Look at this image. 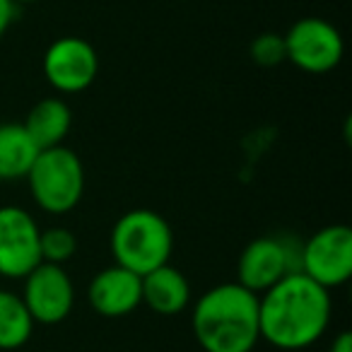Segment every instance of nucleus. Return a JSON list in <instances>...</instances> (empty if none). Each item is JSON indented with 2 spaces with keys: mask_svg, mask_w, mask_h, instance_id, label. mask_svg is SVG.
<instances>
[{
  "mask_svg": "<svg viewBox=\"0 0 352 352\" xmlns=\"http://www.w3.org/2000/svg\"><path fill=\"white\" fill-rule=\"evenodd\" d=\"M331 311V289L299 270L289 273L258 294L261 340L278 350H304L328 331Z\"/></svg>",
  "mask_w": 352,
  "mask_h": 352,
  "instance_id": "1",
  "label": "nucleus"
},
{
  "mask_svg": "<svg viewBox=\"0 0 352 352\" xmlns=\"http://www.w3.org/2000/svg\"><path fill=\"white\" fill-rule=\"evenodd\" d=\"M191 328L206 352H251L261 340L258 294L222 283L193 304Z\"/></svg>",
  "mask_w": 352,
  "mask_h": 352,
  "instance_id": "2",
  "label": "nucleus"
},
{
  "mask_svg": "<svg viewBox=\"0 0 352 352\" xmlns=\"http://www.w3.org/2000/svg\"><path fill=\"white\" fill-rule=\"evenodd\" d=\"M109 244H111L113 263L142 278L150 270L169 263L174 251V234L169 222L160 212L135 208L116 220Z\"/></svg>",
  "mask_w": 352,
  "mask_h": 352,
  "instance_id": "3",
  "label": "nucleus"
},
{
  "mask_svg": "<svg viewBox=\"0 0 352 352\" xmlns=\"http://www.w3.org/2000/svg\"><path fill=\"white\" fill-rule=\"evenodd\" d=\"M25 179L30 184L34 203L51 215H65L82 201V160L65 145L39 150Z\"/></svg>",
  "mask_w": 352,
  "mask_h": 352,
  "instance_id": "4",
  "label": "nucleus"
},
{
  "mask_svg": "<svg viewBox=\"0 0 352 352\" xmlns=\"http://www.w3.org/2000/svg\"><path fill=\"white\" fill-rule=\"evenodd\" d=\"M302 244L287 236H258L249 241L236 261V283L249 292L261 294L289 273L299 270Z\"/></svg>",
  "mask_w": 352,
  "mask_h": 352,
  "instance_id": "5",
  "label": "nucleus"
},
{
  "mask_svg": "<svg viewBox=\"0 0 352 352\" xmlns=\"http://www.w3.org/2000/svg\"><path fill=\"white\" fill-rule=\"evenodd\" d=\"M299 273L321 287L333 289L352 278V230L347 225H328L302 244Z\"/></svg>",
  "mask_w": 352,
  "mask_h": 352,
  "instance_id": "6",
  "label": "nucleus"
},
{
  "mask_svg": "<svg viewBox=\"0 0 352 352\" xmlns=\"http://www.w3.org/2000/svg\"><path fill=\"white\" fill-rule=\"evenodd\" d=\"M287 60L311 75L331 73L345 54L340 32L323 17H302L283 34Z\"/></svg>",
  "mask_w": 352,
  "mask_h": 352,
  "instance_id": "7",
  "label": "nucleus"
},
{
  "mask_svg": "<svg viewBox=\"0 0 352 352\" xmlns=\"http://www.w3.org/2000/svg\"><path fill=\"white\" fill-rule=\"evenodd\" d=\"M41 227L20 206L0 208V275L22 280L41 263Z\"/></svg>",
  "mask_w": 352,
  "mask_h": 352,
  "instance_id": "8",
  "label": "nucleus"
},
{
  "mask_svg": "<svg viewBox=\"0 0 352 352\" xmlns=\"http://www.w3.org/2000/svg\"><path fill=\"white\" fill-rule=\"evenodd\" d=\"M99 56L82 36H60L44 54V75L60 94L85 92L97 80Z\"/></svg>",
  "mask_w": 352,
  "mask_h": 352,
  "instance_id": "9",
  "label": "nucleus"
},
{
  "mask_svg": "<svg viewBox=\"0 0 352 352\" xmlns=\"http://www.w3.org/2000/svg\"><path fill=\"white\" fill-rule=\"evenodd\" d=\"M22 280H25V289L20 297L34 323L54 326L70 316L75 304V287L63 265L39 263Z\"/></svg>",
  "mask_w": 352,
  "mask_h": 352,
  "instance_id": "10",
  "label": "nucleus"
},
{
  "mask_svg": "<svg viewBox=\"0 0 352 352\" xmlns=\"http://www.w3.org/2000/svg\"><path fill=\"white\" fill-rule=\"evenodd\" d=\"M89 307L107 318H121L133 314L142 304V285L140 275L121 268V265H109L99 270L87 287Z\"/></svg>",
  "mask_w": 352,
  "mask_h": 352,
  "instance_id": "11",
  "label": "nucleus"
},
{
  "mask_svg": "<svg viewBox=\"0 0 352 352\" xmlns=\"http://www.w3.org/2000/svg\"><path fill=\"white\" fill-rule=\"evenodd\" d=\"M142 304L160 316H176L191 304V285L186 275L174 265L164 263L140 278Z\"/></svg>",
  "mask_w": 352,
  "mask_h": 352,
  "instance_id": "12",
  "label": "nucleus"
},
{
  "mask_svg": "<svg viewBox=\"0 0 352 352\" xmlns=\"http://www.w3.org/2000/svg\"><path fill=\"white\" fill-rule=\"evenodd\" d=\"M22 126L39 150H49V147L63 145V140L68 138L73 126V111L63 99H41L32 107Z\"/></svg>",
  "mask_w": 352,
  "mask_h": 352,
  "instance_id": "13",
  "label": "nucleus"
},
{
  "mask_svg": "<svg viewBox=\"0 0 352 352\" xmlns=\"http://www.w3.org/2000/svg\"><path fill=\"white\" fill-rule=\"evenodd\" d=\"M39 147L22 123H0V182H20L34 164Z\"/></svg>",
  "mask_w": 352,
  "mask_h": 352,
  "instance_id": "14",
  "label": "nucleus"
},
{
  "mask_svg": "<svg viewBox=\"0 0 352 352\" xmlns=\"http://www.w3.org/2000/svg\"><path fill=\"white\" fill-rule=\"evenodd\" d=\"M34 333V318L20 294L0 289V350H17Z\"/></svg>",
  "mask_w": 352,
  "mask_h": 352,
  "instance_id": "15",
  "label": "nucleus"
},
{
  "mask_svg": "<svg viewBox=\"0 0 352 352\" xmlns=\"http://www.w3.org/2000/svg\"><path fill=\"white\" fill-rule=\"evenodd\" d=\"M78 251V239L70 230L65 227H49V230H41L39 234V254L41 263H54L63 265Z\"/></svg>",
  "mask_w": 352,
  "mask_h": 352,
  "instance_id": "16",
  "label": "nucleus"
},
{
  "mask_svg": "<svg viewBox=\"0 0 352 352\" xmlns=\"http://www.w3.org/2000/svg\"><path fill=\"white\" fill-rule=\"evenodd\" d=\"M251 58L263 68H275L283 60H287V51H285L283 34L275 32H263L251 41Z\"/></svg>",
  "mask_w": 352,
  "mask_h": 352,
  "instance_id": "17",
  "label": "nucleus"
},
{
  "mask_svg": "<svg viewBox=\"0 0 352 352\" xmlns=\"http://www.w3.org/2000/svg\"><path fill=\"white\" fill-rule=\"evenodd\" d=\"M17 15V6L12 0H0V39L6 36V32L10 30L12 20Z\"/></svg>",
  "mask_w": 352,
  "mask_h": 352,
  "instance_id": "18",
  "label": "nucleus"
},
{
  "mask_svg": "<svg viewBox=\"0 0 352 352\" xmlns=\"http://www.w3.org/2000/svg\"><path fill=\"white\" fill-rule=\"evenodd\" d=\"M331 352H352V333L350 331L338 333L331 345Z\"/></svg>",
  "mask_w": 352,
  "mask_h": 352,
  "instance_id": "19",
  "label": "nucleus"
},
{
  "mask_svg": "<svg viewBox=\"0 0 352 352\" xmlns=\"http://www.w3.org/2000/svg\"><path fill=\"white\" fill-rule=\"evenodd\" d=\"M12 3L20 8V6H34V3H41V0H12Z\"/></svg>",
  "mask_w": 352,
  "mask_h": 352,
  "instance_id": "20",
  "label": "nucleus"
}]
</instances>
